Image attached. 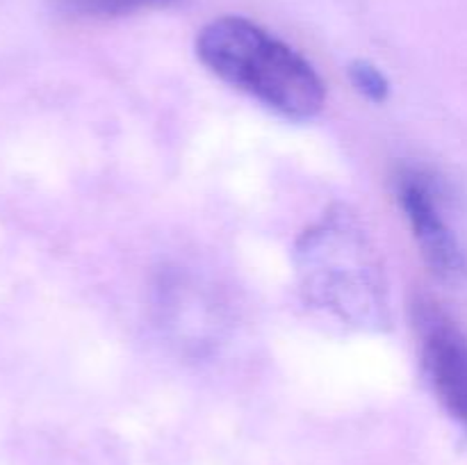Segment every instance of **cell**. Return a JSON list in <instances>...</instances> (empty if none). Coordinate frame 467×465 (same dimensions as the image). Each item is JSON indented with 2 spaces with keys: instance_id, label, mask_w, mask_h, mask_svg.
<instances>
[{
  "instance_id": "5",
  "label": "cell",
  "mask_w": 467,
  "mask_h": 465,
  "mask_svg": "<svg viewBox=\"0 0 467 465\" xmlns=\"http://www.w3.org/2000/svg\"><path fill=\"white\" fill-rule=\"evenodd\" d=\"M59 12L76 18H108L130 16V14L149 12V9H164L178 5L181 0H55Z\"/></svg>"
},
{
  "instance_id": "1",
  "label": "cell",
  "mask_w": 467,
  "mask_h": 465,
  "mask_svg": "<svg viewBox=\"0 0 467 465\" xmlns=\"http://www.w3.org/2000/svg\"><path fill=\"white\" fill-rule=\"evenodd\" d=\"M196 55L217 78L290 119H313L327 89L308 59L242 16H222L196 36Z\"/></svg>"
},
{
  "instance_id": "6",
  "label": "cell",
  "mask_w": 467,
  "mask_h": 465,
  "mask_svg": "<svg viewBox=\"0 0 467 465\" xmlns=\"http://www.w3.org/2000/svg\"><path fill=\"white\" fill-rule=\"evenodd\" d=\"M349 78L365 98L374 100V103H383L388 98V91H390L388 78L374 64L365 62V59H356L349 67Z\"/></svg>"
},
{
  "instance_id": "4",
  "label": "cell",
  "mask_w": 467,
  "mask_h": 465,
  "mask_svg": "<svg viewBox=\"0 0 467 465\" xmlns=\"http://www.w3.org/2000/svg\"><path fill=\"white\" fill-rule=\"evenodd\" d=\"M397 196L429 267L442 278L456 276L463 269V253L442 214L441 194L431 178L420 169H404L397 178Z\"/></svg>"
},
{
  "instance_id": "2",
  "label": "cell",
  "mask_w": 467,
  "mask_h": 465,
  "mask_svg": "<svg viewBox=\"0 0 467 465\" xmlns=\"http://www.w3.org/2000/svg\"><path fill=\"white\" fill-rule=\"evenodd\" d=\"M347 228L345 249L328 251L319 231L306 232L301 255H304L306 290L315 292L319 301L336 310L342 319H372L381 308L379 301L377 269L365 258V240L349 235Z\"/></svg>"
},
{
  "instance_id": "3",
  "label": "cell",
  "mask_w": 467,
  "mask_h": 465,
  "mask_svg": "<svg viewBox=\"0 0 467 465\" xmlns=\"http://www.w3.org/2000/svg\"><path fill=\"white\" fill-rule=\"evenodd\" d=\"M422 360L433 392L467 433V337L433 305H420Z\"/></svg>"
}]
</instances>
